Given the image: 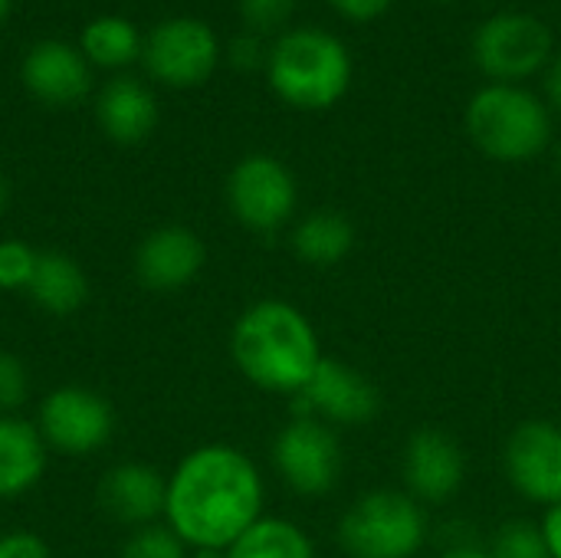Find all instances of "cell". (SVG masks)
<instances>
[{
	"label": "cell",
	"instance_id": "6da1fadb",
	"mask_svg": "<svg viewBox=\"0 0 561 558\" xmlns=\"http://www.w3.org/2000/svg\"><path fill=\"white\" fill-rule=\"evenodd\" d=\"M263 477L240 447L204 444L171 474L164 520L184 546L227 553L263 520Z\"/></svg>",
	"mask_w": 561,
	"mask_h": 558
},
{
	"label": "cell",
	"instance_id": "7a4b0ae2",
	"mask_svg": "<svg viewBox=\"0 0 561 558\" xmlns=\"http://www.w3.org/2000/svg\"><path fill=\"white\" fill-rule=\"evenodd\" d=\"M230 355L250 385L286 398H296L325 358L312 319L286 299L247 306L233 322Z\"/></svg>",
	"mask_w": 561,
	"mask_h": 558
},
{
	"label": "cell",
	"instance_id": "3957f363",
	"mask_svg": "<svg viewBox=\"0 0 561 558\" xmlns=\"http://www.w3.org/2000/svg\"><path fill=\"white\" fill-rule=\"evenodd\" d=\"M270 89L293 109L322 112L352 86V56L345 43L325 30H289L266 56Z\"/></svg>",
	"mask_w": 561,
	"mask_h": 558
},
{
	"label": "cell",
	"instance_id": "277c9868",
	"mask_svg": "<svg viewBox=\"0 0 561 558\" xmlns=\"http://www.w3.org/2000/svg\"><path fill=\"white\" fill-rule=\"evenodd\" d=\"M467 135L486 158L500 164H523L549 148L552 115L529 89L493 82L470 99Z\"/></svg>",
	"mask_w": 561,
	"mask_h": 558
},
{
	"label": "cell",
	"instance_id": "5b68a950",
	"mask_svg": "<svg viewBox=\"0 0 561 558\" xmlns=\"http://www.w3.org/2000/svg\"><path fill=\"white\" fill-rule=\"evenodd\" d=\"M335 536L348 558H417L431 539V516L408 490H368L342 513Z\"/></svg>",
	"mask_w": 561,
	"mask_h": 558
},
{
	"label": "cell",
	"instance_id": "8992f818",
	"mask_svg": "<svg viewBox=\"0 0 561 558\" xmlns=\"http://www.w3.org/2000/svg\"><path fill=\"white\" fill-rule=\"evenodd\" d=\"M385 408L381 388L352 362L325 355L309 385L293 398V418H316L335 431L368 428Z\"/></svg>",
	"mask_w": 561,
	"mask_h": 558
},
{
	"label": "cell",
	"instance_id": "52a82bcc",
	"mask_svg": "<svg viewBox=\"0 0 561 558\" xmlns=\"http://www.w3.org/2000/svg\"><path fill=\"white\" fill-rule=\"evenodd\" d=\"M230 214L253 234H276L293 224L299 207L296 174L273 155H247L227 178Z\"/></svg>",
	"mask_w": 561,
	"mask_h": 558
},
{
	"label": "cell",
	"instance_id": "ba28073f",
	"mask_svg": "<svg viewBox=\"0 0 561 558\" xmlns=\"http://www.w3.org/2000/svg\"><path fill=\"white\" fill-rule=\"evenodd\" d=\"M273 467L293 493L329 497L345 467L339 431L316 418H289L273 441Z\"/></svg>",
	"mask_w": 561,
	"mask_h": 558
},
{
	"label": "cell",
	"instance_id": "9c48e42d",
	"mask_svg": "<svg viewBox=\"0 0 561 558\" xmlns=\"http://www.w3.org/2000/svg\"><path fill=\"white\" fill-rule=\"evenodd\" d=\"M141 62L158 82L191 89L214 76L220 62V39L197 16H168L145 36Z\"/></svg>",
	"mask_w": 561,
	"mask_h": 558
},
{
	"label": "cell",
	"instance_id": "30bf717a",
	"mask_svg": "<svg viewBox=\"0 0 561 558\" xmlns=\"http://www.w3.org/2000/svg\"><path fill=\"white\" fill-rule=\"evenodd\" d=\"M473 59L493 82L516 86L552 62V33L533 13H493L473 36Z\"/></svg>",
	"mask_w": 561,
	"mask_h": 558
},
{
	"label": "cell",
	"instance_id": "8fae6325",
	"mask_svg": "<svg viewBox=\"0 0 561 558\" xmlns=\"http://www.w3.org/2000/svg\"><path fill=\"white\" fill-rule=\"evenodd\" d=\"M503 474L510 487L549 510L561 503V424L552 418L519 421L503 444Z\"/></svg>",
	"mask_w": 561,
	"mask_h": 558
},
{
	"label": "cell",
	"instance_id": "7c38bea8",
	"mask_svg": "<svg viewBox=\"0 0 561 558\" xmlns=\"http://www.w3.org/2000/svg\"><path fill=\"white\" fill-rule=\"evenodd\" d=\"M401 480L421 506H447L467 483L463 444L440 428H417L401 447Z\"/></svg>",
	"mask_w": 561,
	"mask_h": 558
},
{
	"label": "cell",
	"instance_id": "4fadbf2b",
	"mask_svg": "<svg viewBox=\"0 0 561 558\" xmlns=\"http://www.w3.org/2000/svg\"><path fill=\"white\" fill-rule=\"evenodd\" d=\"M115 428L112 408L102 395L66 385L56 388L43 405H39V434L46 447L69 454V457H89L102 444H108Z\"/></svg>",
	"mask_w": 561,
	"mask_h": 558
},
{
	"label": "cell",
	"instance_id": "5bb4252c",
	"mask_svg": "<svg viewBox=\"0 0 561 558\" xmlns=\"http://www.w3.org/2000/svg\"><path fill=\"white\" fill-rule=\"evenodd\" d=\"M20 79L30 95L46 105H76L92 89V66L79 46L66 39H39L26 49Z\"/></svg>",
	"mask_w": 561,
	"mask_h": 558
},
{
	"label": "cell",
	"instance_id": "9a60e30c",
	"mask_svg": "<svg viewBox=\"0 0 561 558\" xmlns=\"http://www.w3.org/2000/svg\"><path fill=\"white\" fill-rule=\"evenodd\" d=\"M204 263H207L204 240L191 227H178V224L151 230L135 253V273L154 293L184 289L201 276Z\"/></svg>",
	"mask_w": 561,
	"mask_h": 558
},
{
	"label": "cell",
	"instance_id": "2e32d148",
	"mask_svg": "<svg viewBox=\"0 0 561 558\" xmlns=\"http://www.w3.org/2000/svg\"><path fill=\"white\" fill-rule=\"evenodd\" d=\"M102 510L125 526H151L164 516L168 480L148 464H118L99 483Z\"/></svg>",
	"mask_w": 561,
	"mask_h": 558
},
{
	"label": "cell",
	"instance_id": "e0dca14e",
	"mask_svg": "<svg viewBox=\"0 0 561 558\" xmlns=\"http://www.w3.org/2000/svg\"><path fill=\"white\" fill-rule=\"evenodd\" d=\"M99 128L118 145L145 141L158 125V99L135 76H115L95 95Z\"/></svg>",
	"mask_w": 561,
	"mask_h": 558
},
{
	"label": "cell",
	"instance_id": "ac0fdd59",
	"mask_svg": "<svg viewBox=\"0 0 561 558\" xmlns=\"http://www.w3.org/2000/svg\"><path fill=\"white\" fill-rule=\"evenodd\" d=\"M355 243H358V230H355L352 217L335 207L309 210L306 217L293 220V230H289V247H293L296 260H302L306 266H316V270H332V266L345 263L352 257Z\"/></svg>",
	"mask_w": 561,
	"mask_h": 558
},
{
	"label": "cell",
	"instance_id": "d6986e66",
	"mask_svg": "<svg viewBox=\"0 0 561 558\" xmlns=\"http://www.w3.org/2000/svg\"><path fill=\"white\" fill-rule=\"evenodd\" d=\"M46 470V441L39 428L3 414L0 418V500L30 493Z\"/></svg>",
	"mask_w": 561,
	"mask_h": 558
},
{
	"label": "cell",
	"instance_id": "ffe728a7",
	"mask_svg": "<svg viewBox=\"0 0 561 558\" xmlns=\"http://www.w3.org/2000/svg\"><path fill=\"white\" fill-rule=\"evenodd\" d=\"M26 293L39 309H46L53 316H69V312L82 309V303L89 299V280L72 257L39 253Z\"/></svg>",
	"mask_w": 561,
	"mask_h": 558
},
{
	"label": "cell",
	"instance_id": "44dd1931",
	"mask_svg": "<svg viewBox=\"0 0 561 558\" xmlns=\"http://www.w3.org/2000/svg\"><path fill=\"white\" fill-rule=\"evenodd\" d=\"M141 33L125 16H95L79 36L82 56L99 69H125L128 62L141 59Z\"/></svg>",
	"mask_w": 561,
	"mask_h": 558
},
{
	"label": "cell",
	"instance_id": "7402d4cb",
	"mask_svg": "<svg viewBox=\"0 0 561 558\" xmlns=\"http://www.w3.org/2000/svg\"><path fill=\"white\" fill-rule=\"evenodd\" d=\"M227 558H316V546L299 523L263 516L227 549Z\"/></svg>",
	"mask_w": 561,
	"mask_h": 558
},
{
	"label": "cell",
	"instance_id": "603a6c76",
	"mask_svg": "<svg viewBox=\"0 0 561 558\" xmlns=\"http://www.w3.org/2000/svg\"><path fill=\"white\" fill-rule=\"evenodd\" d=\"M493 558H552L536 520H510L496 529L490 543Z\"/></svg>",
	"mask_w": 561,
	"mask_h": 558
},
{
	"label": "cell",
	"instance_id": "cb8c5ba5",
	"mask_svg": "<svg viewBox=\"0 0 561 558\" xmlns=\"http://www.w3.org/2000/svg\"><path fill=\"white\" fill-rule=\"evenodd\" d=\"M118 558H187V546L174 536L171 526H141L128 536Z\"/></svg>",
	"mask_w": 561,
	"mask_h": 558
},
{
	"label": "cell",
	"instance_id": "d4e9b609",
	"mask_svg": "<svg viewBox=\"0 0 561 558\" xmlns=\"http://www.w3.org/2000/svg\"><path fill=\"white\" fill-rule=\"evenodd\" d=\"M39 253L26 247L23 240H0V289L16 293L26 289L33 280Z\"/></svg>",
	"mask_w": 561,
	"mask_h": 558
},
{
	"label": "cell",
	"instance_id": "484cf974",
	"mask_svg": "<svg viewBox=\"0 0 561 558\" xmlns=\"http://www.w3.org/2000/svg\"><path fill=\"white\" fill-rule=\"evenodd\" d=\"M30 391V378H26V365L0 349V414L20 408L26 401Z\"/></svg>",
	"mask_w": 561,
	"mask_h": 558
},
{
	"label": "cell",
	"instance_id": "4316f807",
	"mask_svg": "<svg viewBox=\"0 0 561 558\" xmlns=\"http://www.w3.org/2000/svg\"><path fill=\"white\" fill-rule=\"evenodd\" d=\"M293 3L296 0H240V13L253 33H266L289 20Z\"/></svg>",
	"mask_w": 561,
	"mask_h": 558
},
{
	"label": "cell",
	"instance_id": "83f0119b",
	"mask_svg": "<svg viewBox=\"0 0 561 558\" xmlns=\"http://www.w3.org/2000/svg\"><path fill=\"white\" fill-rule=\"evenodd\" d=\"M0 558H49V549L33 533H10L0 539Z\"/></svg>",
	"mask_w": 561,
	"mask_h": 558
},
{
	"label": "cell",
	"instance_id": "f1b7e54d",
	"mask_svg": "<svg viewBox=\"0 0 561 558\" xmlns=\"http://www.w3.org/2000/svg\"><path fill=\"white\" fill-rule=\"evenodd\" d=\"M342 16L355 20V23H368V20H378L391 0H329Z\"/></svg>",
	"mask_w": 561,
	"mask_h": 558
},
{
	"label": "cell",
	"instance_id": "f546056e",
	"mask_svg": "<svg viewBox=\"0 0 561 558\" xmlns=\"http://www.w3.org/2000/svg\"><path fill=\"white\" fill-rule=\"evenodd\" d=\"M539 529H542V539H546V546H549V556L561 558V503L542 510Z\"/></svg>",
	"mask_w": 561,
	"mask_h": 558
},
{
	"label": "cell",
	"instance_id": "4dcf8cb0",
	"mask_svg": "<svg viewBox=\"0 0 561 558\" xmlns=\"http://www.w3.org/2000/svg\"><path fill=\"white\" fill-rule=\"evenodd\" d=\"M230 62L237 69H253L260 62V39L256 36H240L230 46Z\"/></svg>",
	"mask_w": 561,
	"mask_h": 558
},
{
	"label": "cell",
	"instance_id": "1f68e13d",
	"mask_svg": "<svg viewBox=\"0 0 561 558\" xmlns=\"http://www.w3.org/2000/svg\"><path fill=\"white\" fill-rule=\"evenodd\" d=\"M437 558H493L490 556V546H480V543H473V539H457V543H450L444 553Z\"/></svg>",
	"mask_w": 561,
	"mask_h": 558
},
{
	"label": "cell",
	"instance_id": "d6a6232c",
	"mask_svg": "<svg viewBox=\"0 0 561 558\" xmlns=\"http://www.w3.org/2000/svg\"><path fill=\"white\" fill-rule=\"evenodd\" d=\"M546 95L556 109H561V56H552V62L546 66Z\"/></svg>",
	"mask_w": 561,
	"mask_h": 558
},
{
	"label": "cell",
	"instance_id": "836d02e7",
	"mask_svg": "<svg viewBox=\"0 0 561 558\" xmlns=\"http://www.w3.org/2000/svg\"><path fill=\"white\" fill-rule=\"evenodd\" d=\"M7 201H10V187H7V178L0 174V214L7 210Z\"/></svg>",
	"mask_w": 561,
	"mask_h": 558
},
{
	"label": "cell",
	"instance_id": "e575fe53",
	"mask_svg": "<svg viewBox=\"0 0 561 558\" xmlns=\"http://www.w3.org/2000/svg\"><path fill=\"white\" fill-rule=\"evenodd\" d=\"M10 10H13V0H0V26L7 23V16H10Z\"/></svg>",
	"mask_w": 561,
	"mask_h": 558
},
{
	"label": "cell",
	"instance_id": "d590c367",
	"mask_svg": "<svg viewBox=\"0 0 561 558\" xmlns=\"http://www.w3.org/2000/svg\"><path fill=\"white\" fill-rule=\"evenodd\" d=\"M437 3H447V0H437Z\"/></svg>",
	"mask_w": 561,
	"mask_h": 558
}]
</instances>
